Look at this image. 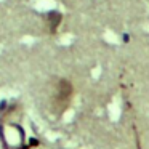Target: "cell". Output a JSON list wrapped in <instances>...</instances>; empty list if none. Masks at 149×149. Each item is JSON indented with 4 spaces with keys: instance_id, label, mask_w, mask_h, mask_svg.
I'll use <instances>...</instances> for the list:
<instances>
[{
    "instance_id": "1",
    "label": "cell",
    "mask_w": 149,
    "mask_h": 149,
    "mask_svg": "<svg viewBox=\"0 0 149 149\" xmlns=\"http://www.w3.org/2000/svg\"><path fill=\"white\" fill-rule=\"evenodd\" d=\"M74 96V87L68 79H59L56 85V95L53 98V109L58 114H63L71 104V100Z\"/></svg>"
},
{
    "instance_id": "3",
    "label": "cell",
    "mask_w": 149,
    "mask_h": 149,
    "mask_svg": "<svg viewBox=\"0 0 149 149\" xmlns=\"http://www.w3.org/2000/svg\"><path fill=\"white\" fill-rule=\"evenodd\" d=\"M122 39H123V42H130V36H128V34H123V37H122Z\"/></svg>"
},
{
    "instance_id": "2",
    "label": "cell",
    "mask_w": 149,
    "mask_h": 149,
    "mask_svg": "<svg viewBox=\"0 0 149 149\" xmlns=\"http://www.w3.org/2000/svg\"><path fill=\"white\" fill-rule=\"evenodd\" d=\"M45 18H47V26H48L50 34H55L63 21V15L59 11H48Z\"/></svg>"
}]
</instances>
